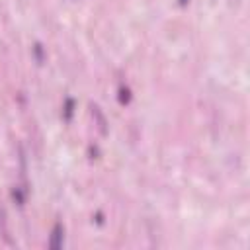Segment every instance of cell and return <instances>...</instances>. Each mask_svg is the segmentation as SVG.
I'll use <instances>...</instances> for the list:
<instances>
[{"label":"cell","instance_id":"cell-1","mask_svg":"<svg viewBox=\"0 0 250 250\" xmlns=\"http://www.w3.org/2000/svg\"><path fill=\"white\" fill-rule=\"evenodd\" d=\"M62 240H64V227H62V223H55V227L51 230V238H49V248L51 250L62 248Z\"/></svg>","mask_w":250,"mask_h":250},{"label":"cell","instance_id":"cell-2","mask_svg":"<svg viewBox=\"0 0 250 250\" xmlns=\"http://www.w3.org/2000/svg\"><path fill=\"white\" fill-rule=\"evenodd\" d=\"M92 113H94V117L98 119V127H100V133H102V135H105V133H107V127H105V125H107V123H105V117L102 115L100 107H98V105H94V104H92Z\"/></svg>","mask_w":250,"mask_h":250},{"label":"cell","instance_id":"cell-3","mask_svg":"<svg viewBox=\"0 0 250 250\" xmlns=\"http://www.w3.org/2000/svg\"><path fill=\"white\" fill-rule=\"evenodd\" d=\"M72 113H74V100H72V98H66L64 107H62V119L68 123V121L72 119Z\"/></svg>","mask_w":250,"mask_h":250},{"label":"cell","instance_id":"cell-4","mask_svg":"<svg viewBox=\"0 0 250 250\" xmlns=\"http://www.w3.org/2000/svg\"><path fill=\"white\" fill-rule=\"evenodd\" d=\"M117 100L121 105H127L131 102V90L127 86H119V92H117Z\"/></svg>","mask_w":250,"mask_h":250},{"label":"cell","instance_id":"cell-5","mask_svg":"<svg viewBox=\"0 0 250 250\" xmlns=\"http://www.w3.org/2000/svg\"><path fill=\"white\" fill-rule=\"evenodd\" d=\"M33 53H35V59H37V62L41 64V62H43V45H41V43H35V47H33Z\"/></svg>","mask_w":250,"mask_h":250},{"label":"cell","instance_id":"cell-6","mask_svg":"<svg viewBox=\"0 0 250 250\" xmlns=\"http://www.w3.org/2000/svg\"><path fill=\"white\" fill-rule=\"evenodd\" d=\"M188 2H189V0H180V6H186Z\"/></svg>","mask_w":250,"mask_h":250}]
</instances>
